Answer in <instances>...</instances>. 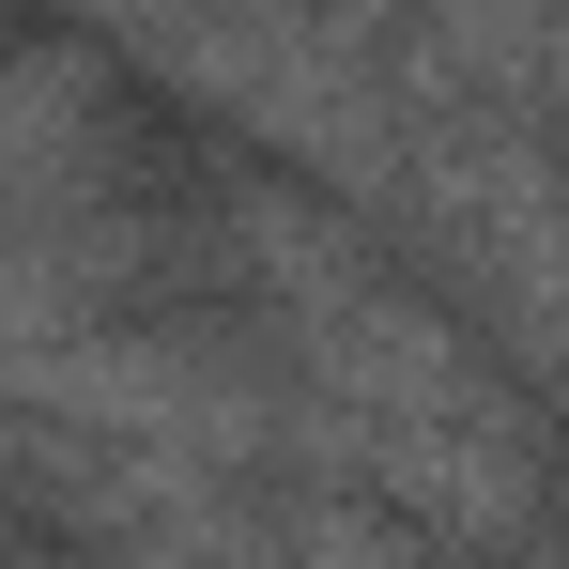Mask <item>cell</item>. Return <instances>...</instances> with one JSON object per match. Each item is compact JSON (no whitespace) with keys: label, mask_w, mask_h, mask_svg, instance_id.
<instances>
[{"label":"cell","mask_w":569,"mask_h":569,"mask_svg":"<svg viewBox=\"0 0 569 569\" xmlns=\"http://www.w3.org/2000/svg\"><path fill=\"white\" fill-rule=\"evenodd\" d=\"M93 200H170L108 47H16L0 62V216H93Z\"/></svg>","instance_id":"7a4b0ae2"},{"label":"cell","mask_w":569,"mask_h":569,"mask_svg":"<svg viewBox=\"0 0 569 569\" xmlns=\"http://www.w3.org/2000/svg\"><path fill=\"white\" fill-rule=\"evenodd\" d=\"M370 231L416 247V278L447 292L492 355H523V370L569 355V139L539 108L416 93L400 78V170H385Z\"/></svg>","instance_id":"6da1fadb"},{"label":"cell","mask_w":569,"mask_h":569,"mask_svg":"<svg viewBox=\"0 0 569 569\" xmlns=\"http://www.w3.org/2000/svg\"><path fill=\"white\" fill-rule=\"evenodd\" d=\"M539 400H555V447H569V355H555V370H539ZM555 539H569V523H555Z\"/></svg>","instance_id":"3957f363"}]
</instances>
